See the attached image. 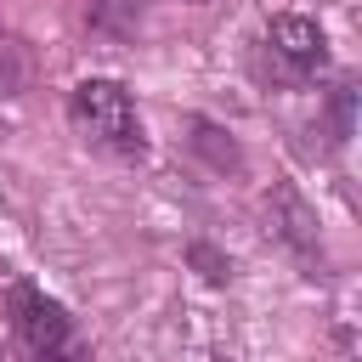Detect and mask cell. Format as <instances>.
<instances>
[{"label":"cell","instance_id":"cell-5","mask_svg":"<svg viewBox=\"0 0 362 362\" xmlns=\"http://www.w3.org/2000/svg\"><path fill=\"white\" fill-rule=\"evenodd\" d=\"M28 85H34V51L23 34L0 23V96H23Z\"/></svg>","mask_w":362,"mask_h":362},{"label":"cell","instance_id":"cell-6","mask_svg":"<svg viewBox=\"0 0 362 362\" xmlns=\"http://www.w3.org/2000/svg\"><path fill=\"white\" fill-rule=\"evenodd\" d=\"M192 147H198V153H209V164H215V170H238V164H243V153H238V147L226 141V130H215L209 119H198V124H192Z\"/></svg>","mask_w":362,"mask_h":362},{"label":"cell","instance_id":"cell-7","mask_svg":"<svg viewBox=\"0 0 362 362\" xmlns=\"http://www.w3.org/2000/svg\"><path fill=\"white\" fill-rule=\"evenodd\" d=\"M187 260L198 266V277H204V283H226V277H232V260H226V255H215L209 243H187Z\"/></svg>","mask_w":362,"mask_h":362},{"label":"cell","instance_id":"cell-4","mask_svg":"<svg viewBox=\"0 0 362 362\" xmlns=\"http://www.w3.org/2000/svg\"><path fill=\"white\" fill-rule=\"evenodd\" d=\"M272 215L283 221L277 232H283V243H294V255L300 260H317V215L305 209V198L288 187V181H277L272 187Z\"/></svg>","mask_w":362,"mask_h":362},{"label":"cell","instance_id":"cell-3","mask_svg":"<svg viewBox=\"0 0 362 362\" xmlns=\"http://www.w3.org/2000/svg\"><path fill=\"white\" fill-rule=\"evenodd\" d=\"M328 68V34L317 17H272L266 23V45H260V74L272 85H311Z\"/></svg>","mask_w":362,"mask_h":362},{"label":"cell","instance_id":"cell-2","mask_svg":"<svg viewBox=\"0 0 362 362\" xmlns=\"http://www.w3.org/2000/svg\"><path fill=\"white\" fill-rule=\"evenodd\" d=\"M6 317H11V334L23 345L28 362H90V345L79 339L74 317L34 283H11L6 288Z\"/></svg>","mask_w":362,"mask_h":362},{"label":"cell","instance_id":"cell-1","mask_svg":"<svg viewBox=\"0 0 362 362\" xmlns=\"http://www.w3.org/2000/svg\"><path fill=\"white\" fill-rule=\"evenodd\" d=\"M68 113L79 136L107 158H147V124L136 113V96L119 79H79L68 96Z\"/></svg>","mask_w":362,"mask_h":362}]
</instances>
